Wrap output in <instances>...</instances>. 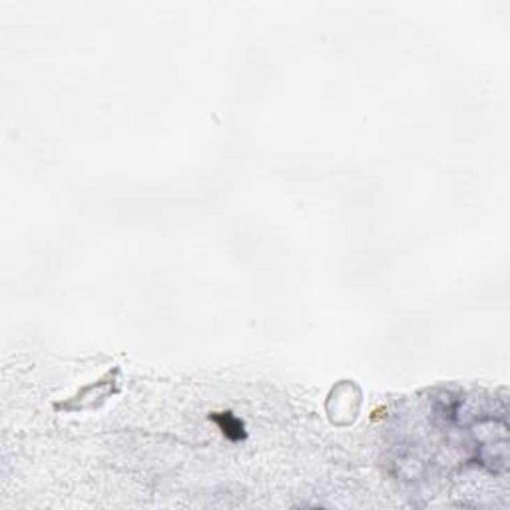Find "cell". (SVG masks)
Wrapping results in <instances>:
<instances>
[{
  "label": "cell",
  "instance_id": "6da1fadb",
  "mask_svg": "<svg viewBox=\"0 0 510 510\" xmlns=\"http://www.w3.org/2000/svg\"><path fill=\"white\" fill-rule=\"evenodd\" d=\"M211 419L220 425L221 433H223L227 439H232V441H241V439H246V427H243V423L237 421L232 413H213L211 414Z\"/></svg>",
  "mask_w": 510,
  "mask_h": 510
}]
</instances>
